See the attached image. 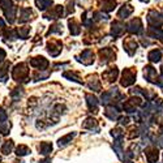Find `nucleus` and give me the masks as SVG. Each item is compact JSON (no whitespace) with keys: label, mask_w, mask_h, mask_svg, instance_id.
<instances>
[{"label":"nucleus","mask_w":163,"mask_h":163,"mask_svg":"<svg viewBox=\"0 0 163 163\" xmlns=\"http://www.w3.org/2000/svg\"><path fill=\"white\" fill-rule=\"evenodd\" d=\"M0 7L4 11L7 20L12 22L14 20V5L12 4V0H0Z\"/></svg>","instance_id":"nucleus-1"},{"label":"nucleus","mask_w":163,"mask_h":163,"mask_svg":"<svg viewBox=\"0 0 163 163\" xmlns=\"http://www.w3.org/2000/svg\"><path fill=\"white\" fill-rule=\"evenodd\" d=\"M28 76V69L24 64L17 65L16 69L13 71V78L17 81H24V78Z\"/></svg>","instance_id":"nucleus-2"},{"label":"nucleus","mask_w":163,"mask_h":163,"mask_svg":"<svg viewBox=\"0 0 163 163\" xmlns=\"http://www.w3.org/2000/svg\"><path fill=\"white\" fill-rule=\"evenodd\" d=\"M30 64L33 65V67H37V68H44V67H47L48 65V63H47V60L44 59V58H37V59H34V60H31L30 61Z\"/></svg>","instance_id":"nucleus-3"},{"label":"nucleus","mask_w":163,"mask_h":163,"mask_svg":"<svg viewBox=\"0 0 163 163\" xmlns=\"http://www.w3.org/2000/svg\"><path fill=\"white\" fill-rule=\"evenodd\" d=\"M31 11L29 8L26 9H21V19H20V22H25V21H29L30 20V16H31Z\"/></svg>","instance_id":"nucleus-4"},{"label":"nucleus","mask_w":163,"mask_h":163,"mask_svg":"<svg viewBox=\"0 0 163 163\" xmlns=\"http://www.w3.org/2000/svg\"><path fill=\"white\" fill-rule=\"evenodd\" d=\"M37 5H38V8L41 11H44L47 7H50L51 5V3H52V0H37Z\"/></svg>","instance_id":"nucleus-5"},{"label":"nucleus","mask_w":163,"mask_h":163,"mask_svg":"<svg viewBox=\"0 0 163 163\" xmlns=\"http://www.w3.org/2000/svg\"><path fill=\"white\" fill-rule=\"evenodd\" d=\"M51 150H52V146H51V144H42L41 146H39V152H41L42 154H44V155L50 153Z\"/></svg>","instance_id":"nucleus-6"},{"label":"nucleus","mask_w":163,"mask_h":163,"mask_svg":"<svg viewBox=\"0 0 163 163\" xmlns=\"http://www.w3.org/2000/svg\"><path fill=\"white\" fill-rule=\"evenodd\" d=\"M12 147H13V142H12V141H7V142L4 144V146L1 147V153L3 154H9Z\"/></svg>","instance_id":"nucleus-7"},{"label":"nucleus","mask_w":163,"mask_h":163,"mask_svg":"<svg viewBox=\"0 0 163 163\" xmlns=\"http://www.w3.org/2000/svg\"><path fill=\"white\" fill-rule=\"evenodd\" d=\"M128 5H123V8L120 9V12H119V16L122 17V19H124V17H127L129 13L132 12V8H127Z\"/></svg>","instance_id":"nucleus-8"},{"label":"nucleus","mask_w":163,"mask_h":163,"mask_svg":"<svg viewBox=\"0 0 163 163\" xmlns=\"http://www.w3.org/2000/svg\"><path fill=\"white\" fill-rule=\"evenodd\" d=\"M73 133H71V134H68V136H65V137H63V138H60L59 140V146H64V145H67L69 141L73 138Z\"/></svg>","instance_id":"nucleus-9"},{"label":"nucleus","mask_w":163,"mask_h":163,"mask_svg":"<svg viewBox=\"0 0 163 163\" xmlns=\"http://www.w3.org/2000/svg\"><path fill=\"white\" fill-rule=\"evenodd\" d=\"M29 154V149L26 146H19L17 147V155H26Z\"/></svg>","instance_id":"nucleus-10"},{"label":"nucleus","mask_w":163,"mask_h":163,"mask_svg":"<svg viewBox=\"0 0 163 163\" xmlns=\"http://www.w3.org/2000/svg\"><path fill=\"white\" fill-rule=\"evenodd\" d=\"M5 119H7V114H5L3 110H0V122H4Z\"/></svg>","instance_id":"nucleus-11"},{"label":"nucleus","mask_w":163,"mask_h":163,"mask_svg":"<svg viewBox=\"0 0 163 163\" xmlns=\"http://www.w3.org/2000/svg\"><path fill=\"white\" fill-rule=\"evenodd\" d=\"M4 58H5V52H4V50H1V48H0V61H1Z\"/></svg>","instance_id":"nucleus-12"},{"label":"nucleus","mask_w":163,"mask_h":163,"mask_svg":"<svg viewBox=\"0 0 163 163\" xmlns=\"http://www.w3.org/2000/svg\"><path fill=\"white\" fill-rule=\"evenodd\" d=\"M41 163H51V161L50 159H44V161H42Z\"/></svg>","instance_id":"nucleus-13"},{"label":"nucleus","mask_w":163,"mask_h":163,"mask_svg":"<svg viewBox=\"0 0 163 163\" xmlns=\"http://www.w3.org/2000/svg\"><path fill=\"white\" fill-rule=\"evenodd\" d=\"M145 1H147V0H145Z\"/></svg>","instance_id":"nucleus-14"}]
</instances>
